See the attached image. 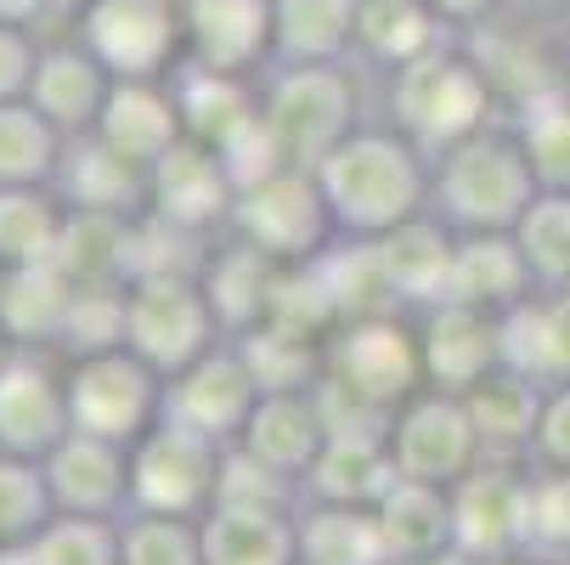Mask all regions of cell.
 <instances>
[{
    "mask_svg": "<svg viewBox=\"0 0 570 565\" xmlns=\"http://www.w3.org/2000/svg\"><path fill=\"white\" fill-rule=\"evenodd\" d=\"M509 7V0H430V12L463 40L469 29H480V23H492L498 12Z\"/></svg>",
    "mask_w": 570,
    "mask_h": 565,
    "instance_id": "f907efd6",
    "label": "cell"
},
{
    "mask_svg": "<svg viewBox=\"0 0 570 565\" xmlns=\"http://www.w3.org/2000/svg\"><path fill=\"white\" fill-rule=\"evenodd\" d=\"M243 357H249L261 390H316L322 384V340H305L294 329H277V322H261V329L237 334Z\"/></svg>",
    "mask_w": 570,
    "mask_h": 565,
    "instance_id": "b9f144b4",
    "label": "cell"
},
{
    "mask_svg": "<svg viewBox=\"0 0 570 565\" xmlns=\"http://www.w3.org/2000/svg\"><path fill=\"white\" fill-rule=\"evenodd\" d=\"M379 255H384V272L395 283V300L406 311H424L435 300L452 294V255H458V232L441 221V215H419L395 226L390 237H373Z\"/></svg>",
    "mask_w": 570,
    "mask_h": 565,
    "instance_id": "d4e9b609",
    "label": "cell"
},
{
    "mask_svg": "<svg viewBox=\"0 0 570 565\" xmlns=\"http://www.w3.org/2000/svg\"><path fill=\"white\" fill-rule=\"evenodd\" d=\"M498 565H548V559H537V554H509V559H498Z\"/></svg>",
    "mask_w": 570,
    "mask_h": 565,
    "instance_id": "9f6ffc18",
    "label": "cell"
},
{
    "mask_svg": "<svg viewBox=\"0 0 570 565\" xmlns=\"http://www.w3.org/2000/svg\"><path fill=\"white\" fill-rule=\"evenodd\" d=\"M73 294H79V283H73L57 261H40V266H7V289H0V329H7L18 345L62 351Z\"/></svg>",
    "mask_w": 570,
    "mask_h": 565,
    "instance_id": "1f68e13d",
    "label": "cell"
},
{
    "mask_svg": "<svg viewBox=\"0 0 570 565\" xmlns=\"http://www.w3.org/2000/svg\"><path fill=\"white\" fill-rule=\"evenodd\" d=\"M531 464L537 469H570V384H548V396H542Z\"/></svg>",
    "mask_w": 570,
    "mask_h": 565,
    "instance_id": "681fc988",
    "label": "cell"
},
{
    "mask_svg": "<svg viewBox=\"0 0 570 565\" xmlns=\"http://www.w3.org/2000/svg\"><path fill=\"white\" fill-rule=\"evenodd\" d=\"M51 515H57V504L46 487V464L0 452V543L23 548Z\"/></svg>",
    "mask_w": 570,
    "mask_h": 565,
    "instance_id": "ee69618b",
    "label": "cell"
},
{
    "mask_svg": "<svg viewBox=\"0 0 570 565\" xmlns=\"http://www.w3.org/2000/svg\"><path fill=\"white\" fill-rule=\"evenodd\" d=\"M537 294L531 261L514 244V232H458V255H452V294L485 311H514L520 300Z\"/></svg>",
    "mask_w": 570,
    "mask_h": 565,
    "instance_id": "484cf974",
    "label": "cell"
},
{
    "mask_svg": "<svg viewBox=\"0 0 570 565\" xmlns=\"http://www.w3.org/2000/svg\"><path fill=\"white\" fill-rule=\"evenodd\" d=\"M322 277H328L334 300H340V316H379V311H406L395 300V283L384 272V255L373 237H334L328 250L316 255Z\"/></svg>",
    "mask_w": 570,
    "mask_h": 565,
    "instance_id": "f35d334b",
    "label": "cell"
},
{
    "mask_svg": "<svg viewBox=\"0 0 570 565\" xmlns=\"http://www.w3.org/2000/svg\"><path fill=\"white\" fill-rule=\"evenodd\" d=\"M452 526L458 548L480 565H498L509 554H525L531 526V464L514 458H485L452 487Z\"/></svg>",
    "mask_w": 570,
    "mask_h": 565,
    "instance_id": "7c38bea8",
    "label": "cell"
},
{
    "mask_svg": "<svg viewBox=\"0 0 570 565\" xmlns=\"http://www.w3.org/2000/svg\"><path fill=\"white\" fill-rule=\"evenodd\" d=\"M509 12H531V18H570V0H509Z\"/></svg>",
    "mask_w": 570,
    "mask_h": 565,
    "instance_id": "f5cc1de1",
    "label": "cell"
},
{
    "mask_svg": "<svg viewBox=\"0 0 570 565\" xmlns=\"http://www.w3.org/2000/svg\"><path fill=\"white\" fill-rule=\"evenodd\" d=\"M261 379L249 368V357H243L237 340H220L215 351H204L193 368H181L170 379V396H165V419L220 441V447H237L243 425L255 419L261 408Z\"/></svg>",
    "mask_w": 570,
    "mask_h": 565,
    "instance_id": "9a60e30c",
    "label": "cell"
},
{
    "mask_svg": "<svg viewBox=\"0 0 570 565\" xmlns=\"http://www.w3.org/2000/svg\"><path fill=\"white\" fill-rule=\"evenodd\" d=\"M537 289H570V187H542L514 226Z\"/></svg>",
    "mask_w": 570,
    "mask_h": 565,
    "instance_id": "ab89813d",
    "label": "cell"
},
{
    "mask_svg": "<svg viewBox=\"0 0 570 565\" xmlns=\"http://www.w3.org/2000/svg\"><path fill=\"white\" fill-rule=\"evenodd\" d=\"M220 340H232V334L220 329V311L193 266L136 272L125 283V345L136 357H147L165 379L193 368Z\"/></svg>",
    "mask_w": 570,
    "mask_h": 565,
    "instance_id": "8992f818",
    "label": "cell"
},
{
    "mask_svg": "<svg viewBox=\"0 0 570 565\" xmlns=\"http://www.w3.org/2000/svg\"><path fill=\"white\" fill-rule=\"evenodd\" d=\"M419 565H480V559H474V554H463V548L452 543V548H441V554H430V559H419Z\"/></svg>",
    "mask_w": 570,
    "mask_h": 565,
    "instance_id": "db71d44e",
    "label": "cell"
},
{
    "mask_svg": "<svg viewBox=\"0 0 570 565\" xmlns=\"http://www.w3.org/2000/svg\"><path fill=\"white\" fill-rule=\"evenodd\" d=\"M537 193H542V176L531 165L514 119L503 114L485 130L435 153L430 215H441L452 232H514Z\"/></svg>",
    "mask_w": 570,
    "mask_h": 565,
    "instance_id": "3957f363",
    "label": "cell"
},
{
    "mask_svg": "<svg viewBox=\"0 0 570 565\" xmlns=\"http://www.w3.org/2000/svg\"><path fill=\"white\" fill-rule=\"evenodd\" d=\"M328 436H334V419L322 408V390H266L255 419L243 425L237 447L249 458H261L266 469L299 480V493H305V475L322 458Z\"/></svg>",
    "mask_w": 570,
    "mask_h": 565,
    "instance_id": "44dd1931",
    "label": "cell"
},
{
    "mask_svg": "<svg viewBox=\"0 0 570 565\" xmlns=\"http://www.w3.org/2000/svg\"><path fill=\"white\" fill-rule=\"evenodd\" d=\"M362 62H272L261 74V114L288 165H322L356 125H367Z\"/></svg>",
    "mask_w": 570,
    "mask_h": 565,
    "instance_id": "5b68a950",
    "label": "cell"
},
{
    "mask_svg": "<svg viewBox=\"0 0 570 565\" xmlns=\"http://www.w3.org/2000/svg\"><path fill=\"white\" fill-rule=\"evenodd\" d=\"M446 40L458 35L430 12V0H362L356 12V62L367 74H390Z\"/></svg>",
    "mask_w": 570,
    "mask_h": 565,
    "instance_id": "836d02e7",
    "label": "cell"
},
{
    "mask_svg": "<svg viewBox=\"0 0 570 565\" xmlns=\"http://www.w3.org/2000/svg\"><path fill=\"white\" fill-rule=\"evenodd\" d=\"M379 79H384L379 119H390L401 136H413L430 158L446 153L452 142L485 130L492 119H503L492 79H485V68L469 57L463 40H446V46L401 62Z\"/></svg>",
    "mask_w": 570,
    "mask_h": 565,
    "instance_id": "277c9868",
    "label": "cell"
},
{
    "mask_svg": "<svg viewBox=\"0 0 570 565\" xmlns=\"http://www.w3.org/2000/svg\"><path fill=\"white\" fill-rule=\"evenodd\" d=\"M12 351H18V340H12L7 329H0V368H7V362H12Z\"/></svg>",
    "mask_w": 570,
    "mask_h": 565,
    "instance_id": "11a10c76",
    "label": "cell"
},
{
    "mask_svg": "<svg viewBox=\"0 0 570 565\" xmlns=\"http://www.w3.org/2000/svg\"><path fill=\"white\" fill-rule=\"evenodd\" d=\"M68 136L29 103H0V187H46L57 182Z\"/></svg>",
    "mask_w": 570,
    "mask_h": 565,
    "instance_id": "74e56055",
    "label": "cell"
},
{
    "mask_svg": "<svg viewBox=\"0 0 570 565\" xmlns=\"http://www.w3.org/2000/svg\"><path fill=\"white\" fill-rule=\"evenodd\" d=\"M68 29L114 79H170L187 62L181 0H79Z\"/></svg>",
    "mask_w": 570,
    "mask_h": 565,
    "instance_id": "9c48e42d",
    "label": "cell"
},
{
    "mask_svg": "<svg viewBox=\"0 0 570 565\" xmlns=\"http://www.w3.org/2000/svg\"><path fill=\"white\" fill-rule=\"evenodd\" d=\"M469 396V413H474V430L485 441V458H514V464H531V441H537V419H542V396L548 384L520 373V368H498L485 373Z\"/></svg>",
    "mask_w": 570,
    "mask_h": 565,
    "instance_id": "4316f807",
    "label": "cell"
},
{
    "mask_svg": "<svg viewBox=\"0 0 570 565\" xmlns=\"http://www.w3.org/2000/svg\"><path fill=\"white\" fill-rule=\"evenodd\" d=\"M299 509L215 504L204 515V565H299Z\"/></svg>",
    "mask_w": 570,
    "mask_h": 565,
    "instance_id": "f546056e",
    "label": "cell"
},
{
    "mask_svg": "<svg viewBox=\"0 0 570 565\" xmlns=\"http://www.w3.org/2000/svg\"><path fill=\"white\" fill-rule=\"evenodd\" d=\"M564 91H570V79H564Z\"/></svg>",
    "mask_w": 570,
    "mask_h": 565,
    "instance_id": "680465c9",
    "label": "cell"
},
{
    "mask_svg": "<svg viewBox=\"0 0 570 565\" xmlns=\"http://www.w3.org/2000/svg\"><path fill=\"white\" fill-rule=\"evenodd\" d=\"M187 12V62L261 79L277 62L272 0H181Z\"/></svg>",
    "mask_w": 570,
    "mask_h": 565,
    "instance_id": "e0dca14e",
    "label": "cell"
},
{
    "mask_svg": "<svg viewBox=\"0 0 570 565\" xmlns=\"http://www.w3.org/2000/svg\"><path fill=\"white\" fill-rule=\"evenodd\" d=\"M395 480L390 430H334L305 475V498L322 504H379Z\"/></svg>",
    "mask_w": 570,
    "mask_h": 565,
    "instance_id": "4dcf8cb0",
    "label": "cell"
},
{
    "mask_svg": "<svg viewBox=\"0 0 570 565\" xmlns=\"http://www.w3.org/2000/svg\"><path fill=\"white\" fill-rule=\"evenodd\" d=\"M170 86H176V108H181L187 142H204L220 158L237 153L266 125V114H261V79L220 74V68H204V62H181L170 74Z\"/></svg>",
    "mask_w": 570,
    "mask_h": 565,
    "instance_id": "d6986e66",
    "label": "cell"
},
{
    "mask_svg": "<svg viewBox=\"0 0 570 565\" xmlns=\"http://www.w3.org/2000/svg\"><path fill=\"white\" fill-rule=\"evenodd\" d=\"M198 277H204V289H209V300L220 311V329L237 340V334L261 329V322L272 316V294H277L283 266L266 261L255 244L220 232L215 244L204 250V261H198Z\"/></svg>",
    "mask_w": 570,
    "mask_h": 565,
    "instance_id": "cb8c5ba5",
    "label": "cell"
},
{
    "mask_svg": "<svg viewBox=\"0 0 570 565\" xmlns=\"http://www.w3.org/2000/svg\"><path fill=\"white\" fill-rule=\"evenodd\" d=\"M531 165L542 176V187H570V91H553V97H537L525 108L509 114Z\"/></svg>",
    "mask_w": 570,
    "mask_h": 565,
    "instance_id": "f6af8a7d",
    "label": "cell"
},
{
    "mask_svg": "<svg viewBox=\"0 0 570 565\" xmlns=\"http://www.w3.org/2000/svg\"><path fill=\"white\" fill-rule=\"evenodd\" d=\"M23 565H119V520L57 509L23 543Z\"/></svg>",
    "mask_w": 570,
    "mask_h": 565,
    "instance_id": "60d3db41",
    "label": "cell"
},
{
    "mask_svg": "<svg viewBox=\"0 0 570 565\" xmlns=\"http://www.w3.org/2000/svg\"><path fill=\"white\" fill-rule=\"evenodd\" d=\"M125 345V283H79L73 311H68V334H62V357H86V351H108Z\"/></svg>",
    "mask_w": 570,
    "mask_h": 565,
    "instance_id": "7dc6e473",
    "label": "cell"
},
{
    "mask_svg": "<svg viewBox=\"0 0 570 565\" xmlns=\"http://www.w3.org/2000/svg\"><path fill=\"white\" fill-rule=\"evenodd\" d=\"M68 204L62 193L46 187H0V261L7 266H40L57 261V244L68 232Z\"/></svg>",
    "mask_w": 570,
    "mask_h": 565,
    "instance_id": "8d00e7d4",
    "label": "cell"
},
{
    "mask_svg": "<svg viewBox=\"0 0 570 565\" xmlns=\"http://www.w3.org/2000/svg\"><path fill=\"white\" fill-rule=\"evenodd\" d=\"M40 46H46V35H40V29L0 23V103L29 97L35 68H40Z\"/></svg>",
    "mask_w": 570,
    "mask_h": 565,
    "instance_id": "c3c4849f",
    "label": "cell"
},
{
    "mask_svg": "<svg viewBox=\"0 0 570 565\" xmlns=\"http://www.w3.org/2000/svg\"><path fill=\"white\" fill-rule=\"evenodd\" d=\"M51 187L62 193L68 210L125 215V221H141V215H147V171L136 165V158H125L119 147H108L97 130L68 136Z\"/></svg>",
    "mask_w": 570,
    "mask_h": 565,
    "instance_id": "7402d4cb",
    "label": "cell"
},
{
    "mask_svg": "<svg viewBox=\"0 0 570 565\" xmlns=\"http://www.w3.org/2000/svg\"><path fill=\"white\" fill-rule=\"evenodd\" d=\"M62 12V0H0V23H23L46 35V18Z\"/></svg>",
    "mask_w": 570,
    "mask_h": 565,
    "instance_id": "816d5d0a",
    "label": "cell"
},
{
    "mask_svg": "<svg viewBox=\"0 0 570 565\" xmlns=\"http://www.w3.org/2000/svg\"><path fill=\"white\" fill-rule=\"evenodd\" d=\"M68 430V357L46 345H18L12 362L0 368V452L46 458Z\"/></svg>",
    "mask_w": 570,
    "mask_h": 565,
    "instance_id": "4fadbf2b",
    "label": "cell"
},
{
    "mask_svg": "<svg viewBox=\"0 0 570 565\" xmlns=\"http://www.w3.org/2000/svg\"><path fill=\"white\" fill-rule=\"evenodd\" d=\"M0 289H7V261H0Z\"/></svg>",
    "mask_w": 570,
    "mask_h": 565,
    "instance_id": "6f0895ef",
    "label": "cell"
},
{
    "mask_svg": "<svg viewBox=\"0 0 570 565\" xmlns=\"http://www.w3.org/2000/svg\"><path fill=\"white\" fill-rule=\"evenodd\" d=\"M316 187L340 237H390L430 210L435 158L390 119H367L316 165Z\"/></svg>",
    "mask_w": 570,
    "mask_h": 565,
    "instance_id": "6da1fadb",
    "label": "cell"
},
{
    "mask_svg": "<svg viewBox=\"0 0 570 565\" xmlns=\"http://www.w3.org/2000/svg\"><path fill=\"white\" fill-rule=\"evenodd\" d=\"M220 469H226L220 441H209L176 419H158L130 447V509L204 520L220 504Z\"/></svg>",
    "mask_w": 570,
    "mask_h": 565,
    "instance_id": "30bf717a",
    "label": "cell"
},
{
    "mask_svg": "<svg viewBox=\"0 0 570 565\" xmlns=\"http://www.w3.org/2000/svg\"><path fill=\"white\" fill-rule=\"evenodd\" d=\"M294 526H299V565H395L373 504L305 498Z\"/></svg>",
    "mask_w": 570,
    "mask_h": 565,
    "instance_id": "f1b7e54d",
    "label": "cell"
},
{
    "mask_svg": "<svg viewBox=\"0 0 570 565\" xmlns=\"http://www.w3.org/2000/svg\"><path fill=\"white\" fill-rule=\"evenodd\" d=\"M57 266L73 283H130L136 272V221L73 210L57 244Z\"/></svg>",
    "mask_w": 570,
    "mask_h": 565,
    "instance_id": "d590c367",
    "label": "cell"
},
{
    "mask_svg": "<svg viewBox=\"0 0 570 565\" xmlns=\"http://www.w3.org/2000/svg\"><path fill=\"white\" fill-rule=\"evenodd\" d=\"M40 464H46V487H51L57 509L108 515V520L130 515V447L86 436V430H68Z\"/></svg>",
    "mask_w": 570,
    "mask_h": 565,
    "instance_id": "ac0fdd59",
    "label": "cell"
},
{
    "mask_svg": "<svg viewBox=\"0 0 570 565\" xmlns=\"http://www.w3.org/2000/svg\"><path fill=\"white\" fill-rule=\"evenodd\" d=\"M108 91H114V74L97 62V51H91L86 40H79L73 29L46 35L40 68H35V86H29V103H35L62 136L97 130Z\"/></svg>",
    "mask_w": 570,
    "mask_h": 565,
    "instance_id": "ffe728a7",
    "label": "cell"
},
{
    "mask_svg": "<svg viewBox=\"0 0 570 565\" xmlns=\"http://www.w3.org/2000/svg\"><path fill=\"white\" fill-rule=\"evenodd\" d=\"M419 316L424 379L441 390H474L485 373L503 368V311H485L469 300H435Z\"/></svg>",
    "mask_w": 570,
    "mask_h": 565,
    "instance_id": "2e32d148",
    "label": "cell"
},
{
    "mask_svg": "<svg viewBox=\"0 0 570 565\" xmlns=\"http://www.w3.org/2000/svg\"><path fill=\"white\" fill-rule=\"evenodd\" d=\"M525 554H537L548 565H570V469H537L531 464Z\"/></svg>",
    "mask_w": 570,
    "mask_h": 565,
    "instance_id": "bcb514c9",
    "label": "cell"
},
{
    "mask_svg": "<svg viewBox=\"0 0 570 565\" xmlns=\"http://www.w3.org/2000/svg\"><path fill=\"white\" fill-rule=\"evenodd\" d=\"M97 136L108 147H119L125 158H136L141 171H153L170 147L187 142L176 86L170 79H114V91L102 103V119H97Z\"/></svg>",
    "mask_w": 570,
    "mask_h": 565,
    "instance_id": "603a6c76",
    "label": "cell"
},
{
    "mask_svg": "<svg viewBox=\"0 0 570 565\" xmlns=\"http://www.w3.org/2000/svg\"><path fill=\"white\" fill-rule=\"evenodd\" d=\"M362 0H272L277 62H356Z\"/></svg>",
    "mask_w": 570,
    "mask_h": 565,
    "instance_id": "e575fe53",
    "label": "cell"
},
{
    "mask_svg": "<svg viewBox=\"0 0 570 565\" xmlns=\"http://www.w3.org/2000/svg\"><path fill=\"white\" fill-rule=\"evenodd\" d=\"M232 204H237V176L204 142L170 147L147 171V215L198 237V244H215V237L232 226Z\"/></svg>",
    "mask_w": 570,
    "mask_h": 565,
    "instance_id": "5bb4252c",
    "label": "cell"
},
{
    "mask_svg": "<svg viewBox=\"0 0 570 565\" xmlns=\"http://www.w3.org/2000/svg\"><path fill=\"white\" fill-rule=\"evenodd\" d=\"M503 368L542 384H570V289H537L503 311Z\"/></svg>",
    "mask_w": 570,
    "mask_h": 565,
    "instance_id": "83f0119b",
    "label": "cell"
},
{
    "mask_svg": "<svg viewBox=\"0 0 570 565\" xmlns=\"http://www.w3.org/2000/svg\"><path fill=\"white\" fill-rule=\"evenodd\" d=\"M424 345L413 311L351 316L322 351V408L334 430H390V413L413 390H424Z\"/></svg>",
    "mask_w": 570,
    "mask_h": 565,
    "instance_id": "7a4b0ae2",
    "label": "cell"
},
{
    "mask_svg": "<svg viewBox=\"0 0 570 565\" xmlns=\"http://www.w3.org/2000/svg\"><path fill=\"white\" fill-rule=\"evenodd\" d=\"M119 565H204V520L130 509L119 520Z\"/></svg>",
    "mask_w": 570,
    "mask_h": 565,
    "instance_id": "7bdbcfd3",
    "label": "cell"
},
{
    "mask_svg": "<svg viewBox=\"0 0 570 565\" xmlns=\"http://www.w3.org/2000/svg\"><path fill=\"white\" fill-rule=\"evenodd\" d=\"M165 396H170V379L130 345L68 357V419L86 436L136 447L165 419Z\"/></svg>",
    "mask_w": 570,
    "mask_h": 565,
    "instance_id": "52a82bcc",
    "label": "cell"
},
{
    "mask_svg": "<svg viewBox=\"0 0 570 565\" xmlns=\"http://www.w3.org/2000/svg\"><path fill=\"white\" fill-rule=\"evenodd\" d=\"M226 232L243 237V244H255L277 266H305L340 237L311 165H283L249 187H237Z\"/></svg>",
    "mask_w": 570,
    "mask_h": 565,
    "instance_id": "ba28073f",
    "label": "cell"
},
{
    "mask_svg": "<svg viewBox=\"0 0 570 565\" xmlns=\"http://www.w3.org/2000/svg\"><path fill=\"white\" fill-rule=\"evenodd\" d=\"M379 520H384V537H390V554L395 565H419L441 548L458 543V526H452V487H435V480H413V475H395L390 493L373 504Z\"/></svg>",
    "mask_w": 570,
    "mask_h": 565,
    "instance_id": "d6a6232c",
    "label": "cell"
},
{
    "mask_svg": "<svg viewBox=\"0 0 570 565\" xmlns=\"http://www.w3.org/2000/svg\"><path fill=\"white\" fill-rule=\"evenodd\" d=\"M390 458H395V475L458 487L474 464H485V441L474 430L469 396L463 390H441V384L413 390L390 413Z\"/></svg>",
    "mask_w": 570,
    "mask_h": 565,
    "instance_id": "8fae6325",
    "label": "cell"
}]
</instances>
